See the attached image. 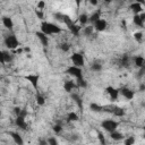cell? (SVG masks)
<instances>
[{"label": "cell", "mask_w": 145, "mask_h": 145, "mask_svg": "<svg viewBox=\"0 0 145 145\" xmlns=\"http://www.w3.org/2000/svg\"><path fill=\"white\" fill-rule=\"evenodd\" d=\"M41 32H43L46 35H52V34H59L62 32L61 27H59L58 25L50 23V22H42L41 23Z\"/></svg>", "instance_id": "cell-1"}, {"label": "cell", "mask_w": 145, "mask_h": 145, "mask_svg": "<svg viewBox=\"0 0 145 145\" xmlns=\"http://www.w3.org/2000/svg\"><path fill=\"white\" fill-rule=\"evenodd\" d=\"M118 126H119V123H118L117 121L112 120V119H105V120H103V121L101 122V127H102L105 131H108V133H111V131L116 130V129L118 128Z\"/></svg>", "instance_id": "cell-2"}, {"label": "cell", "mask_w": 145, "mask_h": 145, "mask_svg": "<svg viewBox=\"0 0 145 145\" xmlns=\"http://www.w3.org/2000/svg\"><path fill=\"white\" fill-rule=\"evenodd\" d=\"M66 72L72 77L76 78V80H79V79H83L84 76H83V71H82V68L80 67H76V66H70L69 68H67Z\"/></svg>", "instance_id": "cell-3"}, {"label": "cell", "mask_w": 145, "mask_h": 145, "mask_svg": "<svg viewBox=\"0 0 145 145\" xmlns=\"http://www.w3.org/2000/svg\"><path fill=\"white\" fill-rule=\"evenodd\" d=\"M5 45H6L8 49H16V48L19 45V42H18L17 37H16L14 34H8V35L5 37Z\"/></svg>", "instance_id": "cell-4"}, {"label": "cell", "mask_w": 145, "mask_h": 145, "mask_svg": "<svg viewBox=\"0 0 145 145\" xmlns=\"http://www.w3.org/2000/svg\"><path fill=\"white\" fill-rule=\"evenodd\" d=\"M70 59H71V61H72V65L76 66V67H80V68H82V67L85 65L84 56H83V53H80V52H75V53H72L71 57H70Z\"/></svg>", "instance_id": "cell-5"}, {"label": "cell", "mask_w": 145, "mask_h": 145, "mask_svg": "<svg viewBox=\"0 0 145 145\" xmlns=\"http://www.w3.org/2000/svg\"><path fill=\"white\" fill-rule=\"evenodd\" d=\"M54 18L57 19V20H60V22H62L67 27L70 25V24H72L74 23V20H72V18H70V16H68L67 14H61V12H56L54 15Z\"/></svg>", "instance_id": "cell-6"}, {"label": "cell", "mask_w": 145, "mask_h": 145, "mask_svg": "<svg viewBox=\"0 0 145 145\" xmlns=\"http://www.w3.org/2000/svg\"><path fill=\"white\" fill-rule=\"evenodd\" d=\"M93 27H94V29H95L96 32H103V31L108 27V23H106L105 19L100 18V19H97V20L93 24Z\"/></svg>", "instance_id": "cell-7"}, {"label": "cell", "mask_w": 145, "mask_h": 145, "mask_svg": "<svg viewBox=\"0 0 145 145\" xmlns=\"http://www.w3.org/2000/svg\"><path fill=\"white\" fill-rule=\"evenodd\" d=\"M25 79L28 80V82L31 83V85H32L35 89L39 88V79H40V76H39V75H36V74L26 75V76H25Z\"/></svg>", "instance_id": "cell-8"}, {"label": "cell", "mask_w": 145, "mask_h": 145, "mask_svg": "<svg viewBox=\"0 0 145 145\" xmlns=\"http://www.w3.org/2000/svg\"><path fill=\"white\" fill-rule=\"evenodd\" d=\"M105 92L109 94L111 101H117L118 100V97H119V89L118 88H114L112 86H108L105 88Z\"/></svg>", "instance_id": "cell-9"}, {"label": "cell", "mask_w": 145, "mask_h": 145, "mask_svg": "<svg viewBox=\"0 0 145 145\" xmlns=\"http://www.w3.org/2000/svg\"><path fill=\"white\" fill-rule=\"evenodd\" d=\"M119 94H121L126 100H131L135 96V93L133 89L128 88V87H122L119 89Z\"/></svg>", "instance_id": "cell-10"}, {"label": "cell", "mask_w": 145, "mask_h": 145, "mask_svg": "<svg viewBox=\"0 0 145 145\" xmlns=\"http://www.w3.org/2000/svg\"><path fill=\"white\" fill-rule=\"evenodd\" d=\"M15 123L18 128L23 129V130H26L27 129V123H26V120H25V117L23 116H16V119H15Z\"/></svg>", "instance_id": "cell-11"}, {"label": "cell", "mask_w": 145, "mask_h": 145, "mask_svg": "<svg viewBox=\"0 0 145 145\" xmlns=\"http://www.w3.org/2000/svg\"><path fill=\"white\" fill-rule=\"evenodd\" d=\"M133 20H134V23H135L137 26L143 27V26H144V20H145V15H144L143 12H140V14H135Z\"/></svg>", "instance_id": "cell-12"}, {"label": "cell", "mask_w": 145, "mask_h": 145, "mask_svg": "<svg viewBox=\"0 0 145 145\" xmlns=\"http://www.w3.org/2000/svg\"><path fill=\"white\" fill-rule=\"evenodd\" d=\"M35 35H36V37L40 40V42L42 43L43 46H48V45H49V37H48L46 34H44L43 32L40 31V32H36Z\"/></svg>", "instance_id": "cell-13"}, {"label": "cell", "mask_w": 145, "mask_h": 145, "mask_svg": "<svg viewBox=\"0 0 145 145\" xmlns=\"http://www.w3.org/2000/svg\"><path fill=\"white\" fill-rule=\"evenodd\" d=\"M68 28H69L70 33H71L74 36H79L80 31H82V25H77V24L72 23V24H70V25L68 26Z\"/></svg>", "instance_id": "cell-14"}, {"label": "cell", "mask_w": 145, "mask_h": 145, "mask_svg": "<svg viewBox=\"0 0 145 145\" xmlns=\"http://www.w3.org/2000/svg\"><path fill=\"white\" fill-rule=\"evenodd\" d=\"M78 86H77V84L75 83V82H72V80H66L65 83H63V89L66 91V92H68V93H70L71 91H74L75 88H77Z\"/></svg>", "instance_id": "cell-15"}, {"label": "cell", "mask_w": 145, "mask_h": 145, "mask_svg": "<svg viewBox=\"0 0 145 145\" xmlns=\"http://www.w3.org/2000/svg\"><path fill=\"white\" fill-rule=\"evenodd\" d=\"M130 65V58L128 54H123L120 59H119V66L122 68H128Z\"/></svg>", "instance_id": "cell-16"}, {"label": "cell", "mask_w": 145, "mask_h": 145, "mask_svg": "<svg viewBox=\"0 0 145 145\" xmlns=\"http://www.w3.org/2000/svg\"><path fill=\"white\" fill-rule=\"evenodd\" d=\"M129 8H130V10L134 14H140V12H143V5H140L138 2H133L129 6Z\"/></svg>", "instance_id": "cell-17"}, {"label": "cell", "mask_w": 145, "mask_h": 145, "mask_svg": "<svg viewBox=\"0 0 145 145\" xmlns=\"http://www.w3.org/2000/svg\"><path fill=\"white\" fill-rule=\"evenodd\" d=\"M2 24H3V26H5L6 28H8V29H12V27H14V22H12V19H11L10 17H8V16H3V17H2Z\"/></svg>", "instance_id": "cell-18"}, {"label": "cell", "mask_w": 145, "mask_h": 145, "mask_svg": "<svg viewBox=\"0 0 145 145\" xmlns=\"http://www.w3.org/2000/svg\"><path fill=\"white\" fill-rule=\"evenodd\" d=\"M134 65L138 68H144V58L142 56H136L134 57Z\"/></svg>", "instance_id": "cell-19"}, {"label": "cell", "mask_w": 145, "mask_h": 145, "mask_svg": "<svg viewBox=\"0 0 145 145\" xmlns=\"http://www.w3.org/2000/svg\"><path fill=\"white\" fill-rule=\"evenodd\" d=\"M111 113L116 117H123L125 116V110L122 108H119V106H112Z\"/></svg>", "instance_id": "cell-20"}, {"label": "cell", "mask_w": 145, "mask_h": 145, "mask_svg": "<svg viewBox=\"0 0 145 145\" xmlns=\"http://www.w3.org/2000/svg\"><path fill=\"white\" fill-rule=\"evenodd\" d=\"M10 136H11V138L14 139V142H15L16 144L22 145V144L24 143V140H23V138H22V136H20L19 134H17V133H15V131H11V133H10Z\"/></svg>", "instance_id": "cell-21"}, {"label": "cell", "mask_w": 145, "mask_h": 145, "mask_svg": "<svg viewBox=\"0 0 145 145\" xmlns=\"http://www.w3.org/2000/svg\"><path fill=\"white\" fill-rule=\"evenodd\" d=\"M101 18V11L100 10H97V11H95V12H93L89 17H88V23H91V24H94L97 19H100Z\"/></svg>", "instance_id": "cell-22"}, {"label": "cell", "mask_w": 145, "mask_h": 145, "mask_svg": "<svg viewBox=\"0 0 145 145\" xmlns=\"http://www.w3.org/2000/svg\"><path fill=\"white\" fill-rule=\"evenodd\" d=\"M109 134H110V137H111L113 140H121V139L123 138V135H122L120 131H118L117 129L113 130V131H111V133H109Z\"/></svg>", "instance_id": "cell-23"}, {"label": "cell", "mask_w": 145, "mask_h": 145, "mask_svg": "<svg viewBox=\"0 0 145 145\" xmlns=\"http://www.w3.org/2000/svg\"><path fill=\"white\" fill-rule=\"evenodd\" d=\"M71 99L74 100V102L77 104V106H78L79 109H83V101H82V99H80V96H79L78 94L72 93V94H71Z\"/></svg>", "instance_id": "cell-24"}, {"label": "cell", "mask_w": 145, "mask_h": 145, "mask_svg": "<svg viewBox=\"0 0 145 145\" xmlns=\"http://www.w3.org/2000/svg\"><path fill=\"white\" fill-rule=\"evenodd\" d=\"M78 23H79V25L85 26V25L88 23V16H87L86 14H82V15H79V17H78Z\"/></svg>", "instance_id": "cell-25"}, {"label": "cell", "mask_w": 145, "mask_h": 145, "mask_svg": "<svg viewBox=\"0 0 145 145\" xmlns=\"http://www.w3.org/2000/svg\"><path fill=\"white\" fill-rule=\"evenodd\" d=\"M89 109L94 112H102L103 111V105H100L97 103H91L89 104Z\"/></svg>", "instance_id": "cell-26"}, {"label": "cell", "mask_w": 145, "mask_h": 145, "mask_svg": "<svg viewBox=\"0 0 145 145\" xmlns=\"http://www.w3.org/2000/svg\"><path fill=\"white\" fill-rule=\"evenodd\" d=\"M93 32H94V27L91 25V26H85V27H83V33H84V35H86V36H91L92 34H93Z\"/></svg>", "instance_id": "cell-27"}, {"label": "cell", "mask_w": 145, "mask_h": 145, "mask_svg": "<svg viewBox=\"0 0 145 145\" xmlns=\"http://www.w3.org/2000/svg\"><path fill=\"white\" fill-rule=\"evenodd\" d=\"M89 68H91L92 71H96L97 72V71H101L102 70V65L100 62H93Z\"/></svg>", "instance_id": "cell-28"}, {"label": "cell", "mask_w": 145, "mask_h": 145, "mask_svg": "<svg viewBox=\"0 0 145 145\" xmlns=\"http://www.w3.org/2000/svg\"><path fill=\"white\" fill-rule=\"evenodd\" d=\"M76 120H78V116H77V113H75V112H70V113H68V116H67V121H68V122L76 121Z\"/></svg>", "instance_id": "cell-29"}, {"label": "cell", "mask_w": 145, "mask_h": 145, "mask_svg": "<svg viewBox=\"0 0 145 145\" xmlns=\"http://www.w3.org/2000/svg\"><path fill=\"white\" fill-rule=\"evenodd\" d=\"M3 60H5V63H7V62H11V61H12V56H11L9 52L3 51Z\"/></svg>", "instance_id": "cell-30"}, {"label": "cell", "mask_w": 145, "mask_h": 145, "mask_svg": "<svg viewBox=\"0 0 145 145\" xmlns=\"http://www.w3.org/2000/svg\"><path fill=\"white\" fill-rule=\"evenodd\" d=\"M36 103L39 104V105H44L45 104V99H44V96L43 95H41V94H37L36 95Z\"/></svg>", "instance_id": "cell-31"}, {"label": "cell", "mask_w": 145, "mask_h": 145, "mask_svg": "<svg viewBox=\"0 0 145 145\" xmlns=\"http://www.w3.org/2000/svg\"><path fill=\"white\" fill-rule=\"evenodd\" d=\"M59 48L61 49V51H63V52H68L69 49H70V44L67 43V42H63V43H61V44L59 45Z\"/></svg>", "instance_id": "cell-32"}, {"label": "cell", "mask_w": 145, "mask_h": 145, "mask_svg": "<svg viewBox=\"0 0 145 145\" xmlns=\"http://www.w3.org/2000/svg\"><path fill=\"white\" fill-rule=\"evenodd\" d=\"M76 84H77L78 87H82V88H85L87 86V83H86V80L84 78L83 79H79V80H76Z\"/></svg>", "instance_id": "cell-33"}, {"label": "cell", "mask_w": 145, "mask_h": 145, "mask_svg": "<svg viewBox=\"0 0 145 145\" xmlns=\"http://www.w3.org/2000/svg\"><path fill=\"white\" fill-rule=\"evenodd\" d=\"M134 39L137 41V42H142L143 41V33L142 32H136L134 34Z\"/></svg>", "instance_id": "cell-34"}, {"label": "cell", "mask_w": 145, "mask_h": 145, "mask_svg": "<svg viewBox=\"0 0 145 145\" xmlns=\"http://www.w3.org/2000/svg\"><path fill=\"white\" fill-rule=\"evenodd\" d=\"M36 9H39V10L45 9V1H44V0H40V1L37 2V5H36Z\"/></svg>", "instance_id": "cell-35"}, {"label": "cell", "mask_w": 145, "mask_h": 145, "mask_svg": "<svg viewBox=\"0 0 145 145\" xmlns=\"http://www.w3.org/2000/svg\"><path fill=\"white\" fill-rule=\"evenodd\" d=\"M53 131H54L56 134H60V133L62 131V127H61L60 125H54V126H53Z\"/></svg>", "instance_id": "cell-36"}, {"label": "cell", "mask_w": 145, "mask_h": 145, "mask_svg": "<svg viewBox=\"0 0 145 145\" xmlns=\"http://www.w3.org/2000/svg\"><path fill=\"white\" fill-rule=\"evenodd\" d=\"M46 143L50 144V145H57V144H58V140H57L54 137H50V138H48Z\"/></svg>", "instance_id": "cell-37"}, {"label": "cell", "mask_w": 145, "mask_h": 145, "mask_svg": "<svg viewBox=\"0 0 145 145\" xmlns=\"http://www.w3.org/2000/svg\"><path fill=\"white\" fill-rule=\"evenodd\" d=\"M134 143H135V138H134L133 136H131V137H128V138L125 140V144H126V145H133Z\"/></svg>", "instance_id": "cell-38"}, {"label": "cell", "mask_w": 145, "mask_h": 145, "mask_svg": "<svg viewBox=\"0 0 145 145\" xmlns=\"http://www.w3.org/2000/svg\"><path fill=\"white\" fill-rule=\"evenodd\" d=\"M97 138H99V140H100L101 144H104L105 143V139H104V136H103L102 133H97Z\"/></svg>", "instance_id": "cell-39"}, {"label": "cell", "mask_w": 145, "mask_h": 145, "mask_svg": "<svg viewBox=\"0 0 145 145\" xmlns=\"http://www.w3.org/2000/svg\"><path fill=\"white\" fill-rule=\"evenodd\" d=\"M35 14H36V16H37L40 19H43V10L36 9V10H35Z\"/></svg>", "instance_id": "cell-40"}, {"label": "cell", "mask_w": 145, "mask_h": 145, "mask_svg": "<svg viewBox=\"0 0 145 145\" xmlns=\"http://www.w3.org/2000/svg\"><path fill=\"white\" fill-rule=\"evenodd\" d=\"M0 63L5 65V60H3V51L0 50Z\"/></svg>", "instance_id": "cell-41"}, {"label": "cell", "mask_w": 145, "mask_h": 145, "mask_svg": "<svg viewBox=\"0 0 145 145\" xmlns=\"http://www.w3.org/2000/svg\"><path fill=\"white\" fill-rule=\"evenodd\" d=\"M128 1H133V2H138V3H140V5H143V3H144V0H128Z\"/></svg>", "instance_id": "cell-42"}, {"label": "cell", "mask_w": 145, "mask_h": 145, "mask_svg": "<svg viewBox=\"0 0 145 145\" xmlns=\"http://www.w3.org/2000/svg\"><path fill=\"white\" fill-rule=\"evenodd\" d=\"M20 109H22V108H15V109H14V111H15V114H16V116H17V114L19 113Z\"/></svg>", "instance_id": "cell-43"}, {"label": "cell", "mask_w": 145, "mask_h": 145, "mask_svg": "<svg viewBox=\"0 0 145 145\" xmlns=\"http://www.w3.org/2000/svg\"><path fill=\"white\" fill-rule=\"evenodd\" d=\"M89 2H91V5H93V6H96V5H97V0H89Z\"/></svg>", "instance_id": "cell-44"}, {"label": "cell", "mask_w": 145, "mask_h": 145, "mask_svg": "<svg viewBox=\"0 0 145 145\" xmlns=\"http://www.w3.org/2000/svg\"><path fill=\"white\" fill-rule=\"evenodd\" d=\"M76 3H77V6H79V3H80V0H76Z\"/></svg>", "instance_id": "cell-45"}, {"label": "cell", "mask_w": 145, "mask_h": 145, "mask_svg": "<svg viewBox=\"0 0 145 145\" xmlns=\"http://www.w3.org/2000/svg\"><path fill=\"white\" fill-rule=\"evenodd\" d=\"M103 1H104V2H111L112 0H103Z\"/></svg>", "instance_id": "cell-46"}]
</instances>
